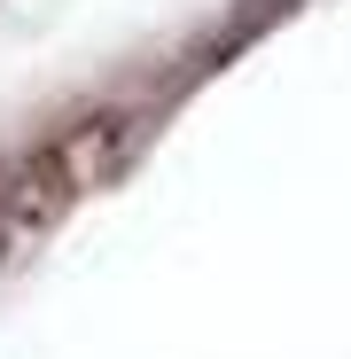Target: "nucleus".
<instances>
[{
    "label": "nucleus",
    "mask_w": 351,
    "mask_h": 359,
    "mask_svg": "<svg viewBox=\"0 0 351 359\" xmlns=\"http://www.w3.org/2000/svg\"><path fill=\"white\" fill-rule=\"evenodd\" d=\"M141 149H149L141 102H109V109H86L71 126H55L24 164L0 172V266L39 250L71 211H86L102 188H117Z\"/></svg>",
    "instance_id": "obj_1"
}]
</instances>
